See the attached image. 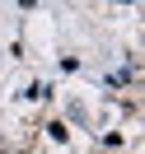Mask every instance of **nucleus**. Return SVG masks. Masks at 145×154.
<instances>
[{"label":"nucleus","mask_w":145,"mask_h":154,"mask_svg":"<svg viewBox=\"0 0 145 154\" xmlns=\"http://www.w3.org/2000/svg\"><path fill=\"white\" fill-rule=\"evenodd\" d=\"M24 98H28V103H47V98H52V84H47V79H33V84L24 89Z\"/></svg>","instance_id":"1"},{"label":"nucleus","mask_w":145,"mask_h":154,"mask_svg":"<svg viewBox=\"0 0 145 154\" xmlns=\"http://www.w3.org/2000/svg\"><path fill=\"white\" fill-rule=\"evenodd\" d=\"M98 145H103V149H122L126 135H122V131H103V135H98Z\"/></svg>","instance_id":"2"},{"label":"nucleus","mask_w":145,"mask_h":154,"mask_svg":"<svg viewBox=\"0 0 145 154\" xmlns=\"http://www.w3.org/2000/svg\"><path fill=\"white\" fill-rule=\"evenodd\" d=\"M47 135H52L56 145H66V140H70V126H66V122H47Z\"/></svg>","instance_id":"3"},{"label":"nucleus","mask_w":145,"mask_h":154,"mask_svg":"<svg viewBox=\"0 0 145 154\" xmlns=\"http://www.w3.org/2000/svg\"><path fill=\"white\" fill-rule=\"evenodd\" d=\"M19 154H28V149H19Z\"/></svg>","instance_id":"4"}]
</instances>
